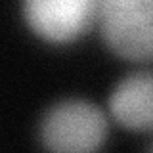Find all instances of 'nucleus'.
<instances>
[{
	"instance_id": "nucleus-3",
	"label": "nucleus",
	"mask_w": 153,
	"mask_h": 153,
	"mask_svg": "<svg viewBox=\"0 0 153 153\" xmlns=\"http://www.w3.org/2000/svg\"><path fill=\"white\" fill-rule=\"evenodd\" d=\"M102 0H21L31 33L50 44H69L92 31Z\"/></svg>"
},
{
	"instance_id": "nucleus-2",
	"label": "nucleus",
	"mask_w": 153,
	"mask_h": 153,
	"mask_svg": "<svg viewBox=\"0 0 153 153\" xmlns=\"http://www.w3.org/2000/svg\"><path fill=\"white\" fill-rule=\"evenodd\" d=\"M98 29L115 56L153 61V0H102Z\"/></svg>"
},
{
	"instance_id": "nucleus-4",
	"label": "nucleus",
	"mask_w": 153,
	"mask_h": 153,
	"mask_svg": "<svg viewBox=\"0 0 153 153\" xmlns=\"http://www.w3.org/2000/svg\"><path fill=\"white\" fill-rule=\"evenodd\" d=\"M107 107L123 128L153 132V71H138L121 79L109 96Z\"/></svg>"
},
{
	"instance_id": "nucleus-5",
	"label": "nucleus",
	"mask_w": 153,
	"mask_h": 153,
	"mask_svg": "<svg viewBox=\"0 0 153 153\" xmlns=\"http://www.w3.org/2000/svg\"><path fill=\"white\" fill-rule=\"evenodd\" d=\"M149 147H151V149H153V143H151V146H149Z\"/></svg>"
},
{
	"instance_id": "nucleus-1",
	"label": "nucleus",
	"mask_w": 153,
	"mask_h": 153,
	"mask_svg": "<svg viewBox=\"0 0 153 153\" xmlns=\"http://www.w3.org/2000/svg\"><path fill=\"white\" fill-rule=\"evenodd\" d=\"M109 123L102 109L79 98L59 100L38 123V140L50 151H94L105 143Z\"/></svg>"
}]
</instances>
